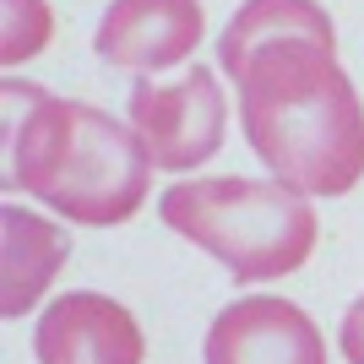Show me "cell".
Masks as SVG:
<instances>
[{"instance_id":"1","label":"cell","mask_w":364,"mask_h":364,"mask_svg":"<svg viewBox=\"0 0 364 364\" xmlns=\"http://www.w3.org/2000/svg\"><path fill=\"white\" fill-rule=\"evenodd\" d=\"M218 60L240 87L245 141L272 180L304 196H348L364 180V104L316 0H245Z\"/></svg>"},{"instance_id":"2","label":"cell","mask_w":364,"mask_h":364,"mask_svg":"<svg viewBox=\"0 0 364 364\" xmlns=\"http://www.w3.org/2000/svg\"><path fill=\"white\" fill-rule=\"evenodd\" d=\"M16 109H6V185L28 191L44 207L82 228H109L141 213L152 191V158L136 131L104 109L49 98L44 87L6 82Z\"/></svg>"},{"instance_id":"3","label":"cell","mask_w":364,"mask_h":364,"mask_svg":"<svg viewBox=\"0 0 364 364\" xmlns=\"http://www.w3.org/2000/svg\"><path fill=\"white\" fill-rule=\"evenodd\" d=\"M158 218L196 250L218 256L234 272V283H272L299 272L321 234L304 191L245 174L168 185L158 196Z\"/></svg>"},{"instance_id":"4","label":"cell","mask_w":364,"mask_h":364,"mask_svg":"<svg viewBox=\"0 0 364 364\" xmlns=\"http://www.w3.org/2000/svg\"><path fill=\"white\" fill-rule=\"evenodd\" d=\"M131 131L147 147L152 168L185 174L223 147L228 98L207 65H191L180 82H136L131 87Z\"/></svg>"},{"instance_id":"5","label":"cell","mask_w":364,"mask_h":364,"mask_svg":"<svg viewBox=\"0 0 364 364\" xmlns=\"http://www.w3.org/2000/svg\"><path fill=\"white\" fill-rule=\"evenodd\" d=\"M207 364H326V337L294 299L250 294L223 304L207 326Z\"/></svg>"},{"instance_id":"6","label":"cell","mask_w":364,"mask_h":364,"mask_svg":"<svg viewBox=\"0 0 364 364\" xmlns=\"http://www.w3.org/2000/svg\"><path fill=\"white\" fill-rule=\"evenodd\" d=\"M33 353L38 364H141L147 337L120 299L76 289L44 304L33 326Z\"/></svg>"},{"instance_id":"7","label":"cell","mask_w":364,"mask_h":364,"mask_svg":"<svg viewBox=\"0 0 364 364\" xmlns=\"http://www.w3.org/2000/svg\"><path fill=\"white\" fill-rule=\"evenodd\" d=\"M207 11L201 0H109L92 49L120 71H168L196 55Z\"/></svg>"},{"instance_id":"8","label":"cell","mask_w":364,"mask_h":364,"mask_svg":"<svg viewBox=\"0 0 364 364\" xmlns=\"http://www.w3.org/2000/svg\"><path fill=\"white\" fill-rule=\"evenodd\" d=\"M65 256H71L65 228L6 201L0 207V316L6 321L28 316L33 304L44 299V289L55 283V272L65 267Z\"/></svg>"},{"instance_id":"9","label":"cell","mask_w":364,"mask_h":364,"mask_svg":"<svg viewBox=\"0 0 364 364\" xmlns=\"http://www.w3.org/2000/svg\"><path fill=\"white\" fill-rule=\"evenodd\" d=\"M0 60L16 65V60H33L38 49L49 44V33H55V22H49V6L44 0H0Z\"/></svg>"},{"instance_id":"10","label":"cell","mask_w":364,"mask_h":364,"mask_svg":"<svg viewBox=\"0 0 364 364\" xmlns=\"http://www.w3.org/2000/svg\"><path fill=\"white\" fill-rule=\"evenodd\" d=\"M337 348H343L348 364H364V294L348 304V316H343V326H337Z\"/></svg>"}]
</instances>
